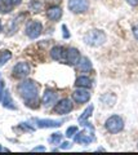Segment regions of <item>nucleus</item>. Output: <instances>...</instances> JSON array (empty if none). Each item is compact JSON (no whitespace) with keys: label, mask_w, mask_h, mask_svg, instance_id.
Instances as JSON below:
<instances>
[{"label":"nucleus","mask_w":138,"mask_h":155,"mask_svg":"<svg viewBox=\"0 0 138 155\" xmlns=\"http://www.w3.org/2000/svg\"><path fill=\"white\" fill-rule=\"evenodd\" d=\"M70 111H72V102L69 98H63L61 100L58 104L54 106V113L57 114H69Z\"/></svg>","instance_id":"obj_7"},{"label":"nucleus","mask_w":138,"mask_h":155,"mask_svg":"<svg viewBox=\"0 0 138 155\" xmlns=\"http://www.w3.org/2000/svg\"><path fill=\"white\" fill-rule=\"evenodd\" d=\"M69 146H70V143H69V142H65V143H63V145H62V146H61V147H62V149H67Z\"/></svg>","instance_id":"obj_31"},{"label":"nucleus","mask_w":138,"mask_h":155,"mask_svg":"<svg viewBox=\"0 0 138 155\" xmlns=\"http://www.w3.org/2000/svg\"><path fill=\"white\" fill-rule=\"evenodd\" d=\"M79 70L83 71V72H89L90 70H92V64H90L89 58H87V57L80 58V61H79Z\"/></svg>","instance_id":"obj_17"},{"label":"nucleus","mask_w":138,"mask_h":155,"mask_svg":"<svg viewBox=\"0 0 138 155\" xmlns=\"http://www.w3.org/2000/svg\"><path fill=\"white\" fill-rule=\"evenodd\" d=\"M127 2H128V4H130V5H133V7L138 5V0H127Z\"/></svg>","instance_id":"obj_27"},{"label":"nucleus","mask_w":138,"mask_h":155,"mask_svg":"<svg viewBox=\"0 0 138 155\" xmlns=\"http://www.w3.org/2000/svg\"><path fill=\"white\" fill-rule=\"evenodd\" d=\"M90 98V93L88 91H85V89H78V91H75L74 93H72V100L75 101V102H78V104H85V102H88Z\"/></svg>","instance_id":"obj_9"},{"label":"nucleus","mask_w":138,"mask_h":155,"mask_svg":"<svg viewBox=\"0 0 138 155\" xmlns=\"http://www.w3.org/2000/svg\"><path fill=\"white\" fill-rule=\"evenodd\" d=\"M43 31V25L37 21H30L26 25V35L30 39H36Z\"/></svg>","instance_id":"obj_4"},{"label":"nucleus","mask_w":138,"mask_h":155,"mask_svg":"<svg viewBox=\"0 0 138 155\" xmlns=\"http://www.w3.org/2000/svg\"><path fill=\"white\" fill-rule=\"evenodd\" d=\"M3 96H4V81L0 79V101H3Z\"/></svg>","instance_id":"obj_24"},{"label":"nucleus","mask_w":138,"mask_h":155,"mask_svg":"<svg viewBox=\"0 0 138 155\" xmlns=\"http://www.w3.org/2000/svg\"><path fill=\"white\" fill-rule=\"evenodd\" d=\"M133 34H134V38L138 40V26H136L134 28H133Z\"/></svg>","instance_id":"obj_28"},{"label":"nucleus","mask_w":138,"mask_h":155,"mask_svg":"<svg viewBox=\"0 0 138 155\" xmlns=\"http://www.w3.org/2000/svg\"><path fill=\"white\" fill-rule=\"evenodd\" d=\"M11 57H12V53L9 52V51H3V52H0V66L4 65L5 62H8L9 60H11Z\"/></svg>","instance_id":"obj_18"},{"label":"nucleus","mask_w":138,"mask_h":155,"mask_svg":"<svg viewBox=\"0 0 138 155\" xmlns=\"http://www.w3.org/2000/svg\"><path fill=\"white\" fill-rule=\"evenodd\" d=\"M18 92H20V96L25 100L26 105L28 107H37V104H39V100H37V96H39V88L35 81L32 80H25L18 85Z\"/></svg>","instance_id":"obj_1"},{"label":"nucleus","mask_w":138,"mask_h":155,"mask_svg":"<svg viewBox=\"0 0 138 155\" xmlns=\"http://www.w3.org/2000/svg\"><path fill=\"white\" fill-rule=\"evenodd\" d=\"M104 127H106V129L110 133H119L120 130H123V128H124V120H123L119 115H112L106 120Z\"/></svg>","instance_id":"obj_3"},{"label":"nucleus","mask_w":138,"mask_h":155,"mask_svg":"<svg viewBox=\"0 0 138 155\" xmlns=\"http://www.w3.org/2000/svg\"><path fill=\"white\" fill-rule=\"evenodd\" d=\"M31 71V67L27 62H18V64L13 67V76L17 79H23L26 78Z\"/></svg>","instance_id":"obj_6"},{"label":"nucleus","mask_w":138,"mask_h":155,"mask_svg":"<svg viewBox=\"0 0 138 155\" xmlns=\"http://www.w3.org/2000/svg\"><path fill=\"white\" fill-rule=\"evenodd\" d=\"M62 28H63V36H65L66 39L70 38V34H69V31H67V27H66V25H63Z\"/></svg>","instance_id":"obj_26"},{"label":"nucleus","mask_w":138,"mask_h":155,"mask_svg":"<svg viewBox=\"0 0 138 155\" xmlns=\"http://www.w3.org/2000/svg\"><path fill=\"white\" fill-rule=\"evenodd\" d=\"M2 150H5V149H3V147H2V145H0V151H2Z\"/></svg>","instance_id":"obj_32"},{"label":"nucleus","mask_w":138,"mask_h":155,"mask_svg":"<svg viewBox=\"0 0 138 155\" xmlns=\"http://www.w3.org/2000/svg\"><path fill=\"white\" fill-rule=\"evenodd\" d=\"M92 134H93V133L88 134L87 132H85V130H83V132H80V133L76 132L74 141H75V142H79V143H83V145H88V143H90V142L93 141V136H92Z\"/></svg>","instance_id":"obj_11"},{"label":"nucleus","mask_w":138,"mask_h":155,"mask_svg":"<svg viewBox=\"0 0 138 155\" xmlns=\"http://www.w3.org/2000/svg\"><path fill=\"white\" fill-rule=\"evenodd\" d=\"M49 141L53 143V145H58L61 141H62V133H53L50 136Z\"/></svg>","instance_id":"obj_20"},{"label":"nucleus","mask_w":138,"mask_h":155,"mask_svg":"<svg viewBox=\"0 0 138 155\" xmlns=\"http://www.w3.org/2000/svg\"><path fill=\"white\" fill-rule=\"evenodd\" d=\"M89 8L88 0H69V9L72 13H84Z\"/></svg>","instance_id":"obj_5"},{"label":"nucleus","mask_w":138,"mask_h":155,"mask_svg":"<svg viewBox=\"0 0 138 155\" xmlns=\"http://www.w3.org/2000/svg\"><path fill=\"white\" fill-rule=\"evenodd\" d=\"M50 57L53 58V60L56 61H61V60H63V57H65V49L62 47H59V45H56L52 48V51H50Z\"/></svg>","instance_id":"obj_14"},{"label":"nucleus","mask_w":138,"mask_h":155,"mask_svg":"<svg viewBox=\"0 0 138 155\" xmlns=\"http://www.w3.org/2000/svg\"><path fill=\"white\" fill-rule=\"evenodd\" d=\"M80 58L82 57H80V53L76 48H69V49L65 52L63 60H66V62L70 65H76V64H79Z\"/></svg>","instance_id":"obj_8"},{"label":"nucleus","mask_w":138,"mask_h":155,"mask_svg":"<svg viewBox=\"0 0 138 155\" xmlns=\"http://www.w3.org/2000/svg\"><path fill=\"white\" fill-rule=\"evenodd\" d=\"M22 2V0H7V4H9L11 7H13V5H18Z\"/></svg>","instance_id":"obj_25"},{"label":"nucleus","mask_w":138,"mask_h":155,"mask_svg":"<svg viewBox=\"0 0 138 155\" xmlns=\"http://www.w3.org/2000/svg\"><path fill=\"white\" fill-rule=\"evenodd\" d=\"M57 101V93L54 91H45V93L43 94V98H41V102L44 106H49L52 104H54Z\"/></svg>","instance_id":"obj_13"},{"label":"nucleus","mask_w":138,"mask_h":155,"mask_svg":"<svg viewBox=\"0 0 138 155\" xmlns=\"http://www.w3.org/2000/svg\"><path fill=\"white\" fill-rule=\"evenodd\" d=\"M76 132H78V127H75V125H74V127H70L67 130H66V136H67L69 138H71L72 136L76 134Z\"/></svg>","instance_id":"obj_22"},{"label":"nucleus","mask_w":138,"mask_h":155,"mask_svg":"<svg viewBox=\"0 0 138 155\" xmlns=\"http://www.w3.org/2000/svg\"><path fill=\"white\" fill-rule=\"evenodd\" d=\"M47 17H48L50 21H59L61 17H62V8L59 7H52L47 11Z\"/></svg>","instance_id":"obj_12"},{"label":"nucleus","mask_w":138,"mask_h":155,"mask_svg":"<svg viewBox=\"0 0 138 155\" xmlns=\"http://www.w3.org/2000/svg\"><path fill=\"white\" fill-rule=\"evenodd\" d=\"M75 85L79 88H90L92 87V80L88 76H79L75 81Z\"/></svg>","instance_id":"obj_16"},{"label":"nucleus","mask_w":138,"mask_h":155,"mask_svg":"<svg viewBox=\"0 0 138 155\" xmlns=\"http://www.w3.org/2000/svg\"><path fill=\"white\" fill-rule=\"evenodd\" d=\"M3 105L4 107L7 109H11V110H16V105H14L12 97H11V93H9V91H5L4 92V96H3Z\"/></svg>","instance_id":"obj_15"},{"label":"nucleus","mask_w":138,"mask_h":155,"mask_svg":"<svg viewBox=\"0 0 138 155\" xmlns=\"http://www.w3.org/2000/svg\"><path fill=\"white\" fill-rule=\"evenodd\" d=\"M84 41L90 47H99L106 41V35L101 30H90L84 35Z\"/></svg>","instance_id":"obj_2"},{"label":"nucleus","mask_w":138,"mask_h":155,"mask_svg":"<svg viewBox=\"0 0 138 155\" xmlns=\"http://www.w3.org/2000/svg\"><path fill=\"white\" fill-rule=\"evenodd\" d=\"M39 128H57L62 124L65 120H50V119H36Z\"/></svg>","instance_id":"obj_10"},{"label":"nucleus","mask_w":138,"mask_h":155,"mask_svg":"<svg viewBox=\"0 0 138 155\" xmlns=\"http://www.w3.org/2000/svg\"><path fill=\"white\" fill-rule=\"evenodd\" d=\"M30 7H31L32 11L39 12V11H40V8H41V3H39L37 0H32V2L30 3Z\"/></svg>","instance_id":"obj_21"},{"label":"nucleus","mask_w":138,"mask_h":155,"mask_svg":"<svg viewBox=\"0 0 138 155\" xmlns=\"http://www.w3.org/2000/svg\"><path fill=\"white\" fill-rule=\"evenodd\" d=\"M44 150H45L44 146H39V147H35V149H34V151H44Z\"/></svg>","instance_id":"obj_30"},{"label":"nucleus","mask_w":138,"mask_h":155,"mask_svg":"<svg viewBox=\"0 0 138 155\" xmlns=\"http://www.w3.org/2000/svg\"><path fill=\"white\" fill-rule=\"evenodd\" d=\"M92 113H93V106H89V107H87L85 109V111L83 113V115H80L79 116V123H82V122H85L90 115H92Z\"/></svg>","instance_id":"obj_19"},{"label":"nucleus","mask_w":138,"mask_h":155,"mask_svg":"<svg viewBox=\"0 0 138 155\" xmlns=\"http://www.w3.org/2000/svg\"><path fill=\"white\" fill-rule=\"evenodd\" d=\"M9 11H11V5L9 4H4V5H0V12L2 13H8Z\"/></svg>","instance_id":"obj_23"},{"label":"nucleus","mask_w":138,"mask_h":155,"mask_svg":"<svg viewBox=\"0 0 138 155\" xmlns=\"http://www.w3.org/2000/svg\"><path fill=\"white\" fill-rule=\"evenodd\" d=\"M45 2H48L50 4H58V3L62 2V0H45Z\"/></svg>","instance_id":"obj_29"}]
</instances>
